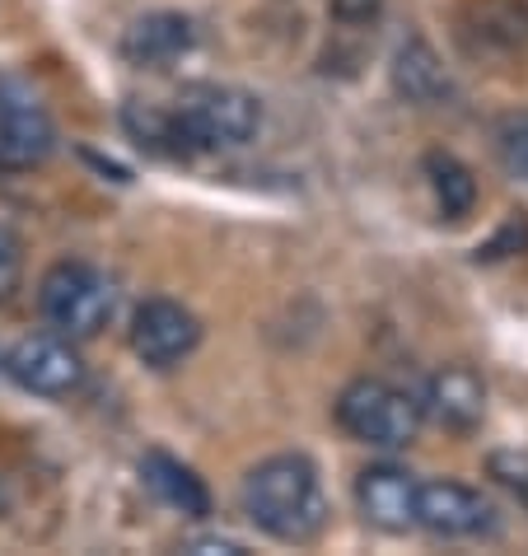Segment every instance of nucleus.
<instances>
[{"instance_id":"obj_8","label":"nucleus","mask_w":528,"mask_h":556,"mask_svg":"<svg viewBox=\"0 0 528 556\" xmlns=\"http://www.w3.org/2000/svg\"><path fill=\"white\" fill-rule=\"evenodd\" d=\"M56 150V127L34 99L0 89V174H28Z\"/></svg>"},{"instance_id":"obj_19","label":"nucleus","mask_w":528,"mask_h":556,"mask_svg":"<svg viewBox=\"0 0 528 556\" xmlns=\"http://www.w3.org/2000/svg\"><path fill=\"white\" fill-rule=\"evenodd\" d=\"M188 552L192 556H243V543H235V538H192Z\"/></svg>"},{"instance_id":"obj_3","label":"nucleus","mask_w":528,"mask_h":556,"mask_svg":"<svg viewBox=\"0 0 528 556\" xmlns=\"http://www.w3.org/2000/svg\"><path fill=\"white\" fill-rule=\"evenodd\" d=\"M38 308L52 332H61L66 342H85V337H99L108 328L117 308V290L89 262H56L38 281Z\"/></svg>"},{"instance_id":"obj_5","label":"nucleus","mask_w":528,"mask_h":556,"mask_svg":"<svg viewBox=\"0 0 528 556\" xmlns=\"http://www.w3.org/2000/svg\"><path fill=\"white\" fill-rule=\"evenodd\" d=\"M5 375L20 383L24 393L38 397H71L85 383V361L75 355V346L61 332L24 337L5 355Z\"/></svg>"},{"instance_id":"obj_15","label":"nucleus","mask_w":528,"mask_h":556,"mask_svg":"<svg viewBox=\"0 0 528 556\" xmlns=\"http://www.w3.org/2000/svg\"><path fill=\"white\" fill-rule=\"evenodd\" d=\"M491 477H495V482H501L510 496H515V501L528 509V454H515V450L491 454Z\"/></svg>"},{"instance_id":"obj_2","label":"nucleus","mask_w":528,"mask_h":556,"mask_svg":"<svg viewBox=\"0 0 528 556\" xmlns=\"http://www.w3.org/2000/svg\"><path fill=\"white\" fill-rule=\"evenodd\" d=\"M178 154L239 150L262 131V103L235 85H188L168 108Z\"/></svg>"},{"instance_id":"obj_1","label":"nucleus","mask_w":528,"mask_h":556,"mask_svg":"<svg viewBox=\"0 0 528 556\" xmlns=\"http://www.w3.org/2000/svg\"><path fill=\"white\" fill-rule=\"evenodd\" d=\"M243 515L276 543H314L328 523V496H323L318 468L304 454L262 458L239 486Z\"/></svg>"},{"instance_id":"obj_6","label":"nucleus","mask_w":528,"mask_h":556,"mask_svg":"<svg viewBox=\"0 0 528 556\" xmlns=\"http://www.w3.org/2000/svg\"><path fill=\"white\" fill-rule=\"evenodd\" d=\"M416 529L435 538H481L495 533V505L463 482H422L416 486Z\"/></svg>"},{"instance_id":"obj_14","label":"nucleus","mask_w":528,"mask_h":556,"mask_svg":"<svg viewBox=\"0 0 528 556\" xmlns=\"http://www.w3.org/2000/svg\"><path fill=\"white\" fill-rule=\"evenodd\" d=\"M426 178H430L435 206H440L444 220H463V215L477 206V178L468 174V164L454 160L449 150L426 154Z\"/></svg>"},{"instance_id":"obj_17","label":"nucleus","mask_w":528,"mask_h":556,"mask_svg":"<svg viewBox=\"0 0 528 556\" xmlns=\"http://www.w3.org/2000/svg\"><path fill=\"white\" fill-rule=\"evenodd\" d=\"M501 154H505L510 174L528 178V108H524V113H515L501 127Z\"/></svg>"},{"instance_id":"obj_11","label":"nucleus","mask_w":528,"mask_h":556,"mask_svg":"<svg viewBox=\"0 0 528 556\" xmlns=\"http://www.w3.org/2000/svg\"><path fill=\"white\" fill-rule=\"evenodd\" d=\"M393 89L416 108H435V103L454 99V80H449L444 61L435 56L426 38H407L393 52Z\"/></svg>"},{"instance_id":"obj_4","label":"nucleus","mask_w":528,"mask_h":556,"mask_svg":"<svg viewBox=\"0 0 528 556\" xmlns=\"http://www.w3.org/2000/svg\"><path fill=\"white\" fill-rule=\"evenodd\" d=\"M337 426L361 444L402 450L422 430V403L388 379H351L337 397Z\"/></svg>"},{"instance_id":"obj_12","label":"nucleus","mask_w":528,"mask_h":556,"mask_svg":"<svg viewBox=\"0 0 528 556\" xmlns=\"http://www.w3.org/2000/svg\"><path fill=\"white\" fill-rule=\"evenodd\" d=\"M197 42V28L188 14H174V10H160V14H146V20H136L127 28V38H122V52L136 66H168V61H178Z\"/></svg>"},{"instance_id":"obj_18","label":"nucleus","mask_w":528,"mask_h":556,"mask_svg":"<svg viewBox=\"0 0 528 556\" xmlns=\"http://www.w3.org/2000/svg\"><path fill=\"white\" fill-rule=\"evenodd\" d=\"M384 10V0H332V14L341 24H369Z\"/></svg>"},{"instance_id":"obj_9","label":"nucleus","mask_w":528,"mask_h":556,"mask_svg":"<svg viewBox=\"0 0 528 556\" xmlns=\"http://www.w3.org/2000/svg\"><path fill=\"white\" fill-rule=\"evenodd\" d=\"M416 477L398 463H375L355 477V505L361 515L384 533H407L416 529Z\"/></svg>"},{"instance_id":"obj_10","label":"nucleus","mask_w":528,"mask_h":556,"mask_svg":"<svg viewBox=\"0 0 528 556\" xmlns=\"http://www.w3.org/2000/svg\"><path fill=\"white\" fill-rule=\"evenodd\" d=\"M422 416H435L454 435H468V430L481 426V416H487V383L468 365L435 369L426 383V397H422Z\"/></svg>"},{"instance_id":"obj_7","label":"nucleus","mask_w":528,"mask_h":556,"mask_svg":"<svg viewBox=\"0 0 528 556\" xmlns=\"http://www.w3.org/2000/svg\"><path fill=\"white\" fill-rule=\"evenodd\" d=\"M201 342V323L178 300H146L131 318V351L150 369H174Z\"/></svg>"},{"instance_id":"obj_13","label":"nucleus","mask_w":528,"mask_h":556,"mask_svg":"<svg viewBox=\"0 0 528 556\" xmlns=\"http://www.w3.org/2000/svg\"><path fill=\"white\" fill-rule=\"evenodd\" d=\"M141 477H146V486L160 496L168 509H178V515H188V519H206L211 515V491L206 482L188 468V463H178L174 454H164V450H150L141 458Z\"/></svg>"},{"instance_id":"obj_16","label":"nucleus","mask_w":528,"mask_h":556,"mask_svg":"<svg viewBox=\"0 0 528 556\" xmlns=\"http://www.w3.org/2000/svg\"><path fill=\"white\" fill-rule=\"evenodd\" d=\"M24 281V243L14 239V229L0 225V304H5Z\"/></svg>"}]
</instances>
